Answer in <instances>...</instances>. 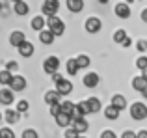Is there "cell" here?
I'll list each match as a JSON object with an SVG mask.
<instances>
[{
  "label": "cell",
  "instance_id": "cell-1",
  "mask_svg": "<svg viewBox=\"0 0 147 138\" xmlns=\"http://www.w3.org/2000/svg\"><path fill=\"white\" fill-rule=\"evenodd\" d=\"M47 24H49V30L54 34V37H56V36H61V34L65 32V24L61 22V19L58 17V15L47 17Z\"/></svg>",
  "mask_w": 147,
  "mask_h": 138
},
{
  "label": "cell",
  "instance_id": "cell-2",
  "mask_svg": "<svg viewBox=\"0 0 147 138\" xmlns=\"http://www.w3.org/2000/svg\"><path fill=\"white\" fill-rule=\"evenodd\" d=\"M130 116H132V120L136 121H142L147 118V106L144 103H134L132 106H130Z\"/></svg>",
  "mask_w": 147,
  "mask_h": 138
},
{
  "label": "cell",
  "instance_id": "cell-3",
  "mask_svg": "<svg viewBox=\"0 0 147 138\" xmlns=\"http://www.w3.org/2000/svg\"><path fill=\"white\" fill-rule=\"evenodd\" d=\"M58 67H60V60H58L56 56H49V58L43 62V69H45V73H49V75L58 73Z\"/></svg>",
  "mask_w": 147,
  "mask_h": 138
},
{
  "label": "cell",
  "instance_id": "cell-4",
  "mask_svg": "<svg viewBox=\"0 0 147 138\" xmlns=\"http://www.w3.org/2000/svg\"><path fill=\"white\" fill-rule=\"evenodd\" d=\"M41 9H43V13L47 15V17H52V15H56V11L60 9V2H58V0H45Z\"/></svg>",
  "mask_w": 147,
  "mask_h": 138
},
{
  "label": "cell",
  "instance_id": "cell-5",
  "mask_svg": "<svg viewBox=\"0 0 147 138\" xmlns=\"http://www.w3.org/2000/svg\"><path fill=\"white\" fill-rule=\"evenodd\" d=\"M26 88V78L21 75H13L11 78V84H9V90L11 91H22Z\"/></svg>",
  "mask_w": 147,
  "mask_h": 138
},
{
  "label": "cell",
  "instance_id": "cell-6",
  "mask_svg": "<svg viewBox=\"0 0 147 138\" xmlns=\"http://www.w3.org/2000/svg\"><path fill=\"white\" fill-rule=\"evenodd\" d=\"M71 125H73V129H75L78 135H82V133H86L88 131V121L84 120V118H73V121H71Z\"/></svg>",
  "mask_w": 147,
  "mask_h": 138
},
{
  "label": "cell",
  "instance_id": "cell-7",
  "mask_svg": "<svg viewBox=\"0 0 147 138\" xmlns=\"http://www.w3.org/2000/svg\"><path fill=\"white\" fill-rule=\"evenodd\" d=\"M100 26H102V22H100V19H97V17H90L86 21V30L90 34H97L100 30Z\"/></svg>",
  "mask_w": 147,
  "mask_h": 138
},
{
  "label": "cell",
  "instance_id": "cell-8",
  "mask_svg": "<svg viewBox=\"0 0 147 138\" xmlns=\"http://www.w3.org/2000/svg\"><path fill=\"white\" fill-rule=\"evenodd\" d=\"M24 34L21 32V30H15V32H11L9 36V45H13V47H21L22 43H24Z\"/></svg>",
  "mask_w": 147,
  "mask_h": 138
},
{
  "label": "cell",
  "instance_id": "cell-9",
  "mask_svg": "<svg viewBox=\"0 0 147 138\" xmlns=\"http://www.w3.org/2000/svg\"><path fill=\"white\" fill-rule=\"evenodd\" d=\"M115 15H117L119 19H129L130 17V7H129V4L119 2L117 6H115Z\"/></svg>",
  "mask_w": 147,
  "mask_h": 138
},
{
  "label": "cell",
  "instance_id": "cell-10",
  "mask_svg": "<svg viewBox=\"0 0 147 138\" xmlns=\"http://www.w3.org/2000/svg\"><path fill=\"white\" fill-rule=\"evenodd\" d=\"M56 91H58L60 95H69V93L73 91V84L69 82V80H65V78H63L61 82H58V84H56Z\"/></svg>",
  "mask_w": 147,
  "mask_h": 138
},
{
  "label": "cell",
  "instance_id": "cell-11",
  "mask_svg": "<svg viewBox=\"0 0 147 138\" xmlns=\"http://www.w3.org/2000/svg\"><path fill=\"white\" fill-rule=\"evenodd\" d=\"M84 86L86 88H95L99 84V75L97 73H88V75H84Z\"/></svg>",
  "mask_w": 147,
  "mask_h": 138
},
{
  "label": "cell",
  "instance_id": "cell-12",
  "mask_svg": "<svg viewBox=\"0 0 147 138\" xmlns=\"http://www.w3.org/2000/svg\"><path fill=\"white\" fill-rule=\"evenodd\" d=\"M4 120H6L7 123L13 125V123H17V121L21 120V114H19L17 110H13V108H7L6 112H4Z\"/></svg>",
  "mask_w": 147,
  "mask_h": 138
},
{
  "label": "cell",
  "instance_id": "cell-13",
  "mask_svg": "<svg viewBox=\"0 0 147 138\" xmlns=\"http://www.w3.org/2000/svg\"><path fill=\"white\" fill-rule=\"evenodd\" d=\"M0 105H13V91L11 90H0Z\"/></svg>",
  "mask_w": 147,
  "mask_h": 138
},
{
  "label": "cell",
  "instance_id": "cell-14",
  "mask_svg": "<svg viewBox=\"0 0 147 138\" xmlns=\"http://www.w3.org/2000/svg\"><path fill=\"white\" fill-rule=\"evenodd\" d=\"M60 97L61 95L58 93L56 90H50V91H47V95H45V103H47V105H60Z\"/></svg>",
  "mask_w": 147,
  "mask_h": 138
},
{
  "label": "cell",
  "instance_id": "cell-15",
  "mask_svg": "<svg viewBox=\"0 0 147 138\" xmlns=\"http://www.w3.org/2000/svg\"><path fill=\"white\" fill-rule=\"evenodd\" d=\"M86 114H90V110H88V105H86V101H80V103H76V105H75V116H73V118H84Z\"/></svg>",
  "mask_w": 147,
  "mask_h": 138
},
{
  "label": "cell",
  "instance_id": "cell-16",
  "mask_svg": "<svg viewBox=\"0 0 147 138\" xmlns=\"http://www.w3.org/2000/svg\"><path fill=\"white\" fill-rule=\"evenodd\" d=\"M60 110H61V114H67V116H75V103H71V101H61L60 103Z\"/></svg>",
  "mask_w": 147,
  "mask_h": 138
},
{
  "label": "cell",
  "instance_id": "cell-17",
  "mask_svg": "<svg viewBox=\"0 0 147 138\" xmlns=\"http://www.w3.org/2000/svg\"><path fill=\"white\" fill-rule=\"evenodd\" d=\"M17 49H19V52H21V56H24V58H28V56L34 54V45L30 43V41H24V43Z\"/></svg>",
  "mask_w": 147,
  "mask_h": 138
},
{
  "label": "cell",
  "instance_id": "cell-18",
  "mask_svg": "<svg viewBox=\"0 0 147 138\" xmlns=\"http://www.w3.org/2000/svg\"><path fill=\"white\" fill-rule=\"evenodd\" d=\"M112 106H115V108L121 112L123 108H127V99L123 97V95H114V97H112Z\"/></svg>",
  "mask_w": 147,
  "mask_h": 138
},
{
  "label": "cell",
  "instance_id": "cell-19",
  "mask_svg": "<svg viewBox=\"0 0 147 138\" xmlns=\"http://www.w3.org/2000/svg\"><path fill=\"white\" fill-rule=\"evenodd\" d=\"M67 7L73 13H78L84 9V0H67Z\"/></svg>",
  "mask_w": 147,
  "mask_h": 138
},
{
  "label": "cell",
  "instance_id": "cell-20",
  "mask_svg": "<svg viewBox=\"0 0 147 138\" xmlns=\"http://www.w3.org/2000/svg\"><path fill=\"white\" fill-rule=\"evenodd\" d=\"M86 105H88V110H90V114H95V112H99L100 110V101L97 97H90L86 101Z\"/></svg>",
  "mask_w": 147,
  "mask_h": 138
},
{
  "label": "cell",
  "instance_id": "cell-21",
  "mask_svg": "<svg viewBox=\"0 0 147 138\" xmlns=\"http://www.w3.org/2000/svg\"><path fill=\"white\" fill-rule=\"evenodd\" d=\"M71 121H73V118L71 116H67V114H58L56 116V123L60 125V127H69V125H71Z\"/></svg>",
  "mask_w": 147,
  "mask_h": 138
},
{
  "label": "cell",
  "instance_id": "cell-22",
  "mask_svg": "<svg viewBox=\"0 0 147 138\" xmlns=\"http://www.w3.org/2000/svg\"><path fill=\"white\" fill-rule=\"evenodd\" d=\"M145 86H147V82L144 80V76H142V75H138V76H134V78H132V88H134V90L144 91Z\"/></svg>",
  "mask_w": 147,
  "mask_h": 138
},
{
  "label": "cell",
  "instance_id": "cell-23",
  "mask_svg": "<svg viewBox=\"0 0 147 138\" xmlns=\"http://www.w3.org/2000/svg\"><path fill=\"white\" fill-rule=\"evenodd\" d=\"M45 24H47V21H45L41 15H37V17L32 19V28H34V30H39V32H43Z\"/></svg>",
  "mask_w": 147,
  "mask_h": 138
},
{
  "label": "cell",
  "instance_id": "cell-24",
  "mask_svg": "<svg viewBox=\"0 0 147 138\" xmlns=\"http://www.w3.org/2000/svg\"><path fill=\"white\" fill-rule=\"evenodd\" d=\"M104 116H106V120H112V121H114V120H117V118H119V110L117 108H115V106H106V110H104Z\"/></svg>",
  "mask_w": 147,
  "mask_h": 138
},
{
  "label": "cell",
  "instance_id": "cell-25",
  "mask_svg": "<svg viewBox=\"0 0 147 138\" xmlns=\"http://www.w3.org/2000/svg\"><path fill=\"white\" fill-rule=\"evenodd\" d=\"M13 11H15L17 15H21V17H22V15L28 13V4H26L24 0H22V2H17V4L13 6Z\"/></svg>",
  "mask_w": 147,
  "mask_h": 138
},
{
  "label": "cell",
  "instance_id": "cell-26",
  "mask_svg": "<svg viewBox=\"0 0 147 138\" xmlns=\"http://www.w3.org/2000/svg\"><path fill=\"white\" fill-rule=\"evenodd\" d=\"M39 39H41V43H45V45H50L54 41V34L50 32V30H43V32L39 34Z\"/></svg>",
  "mask_w": 147,
  "mask_h": 138
},
{
  "label": "cell",
  "instance_id": "cell-27",
  "mask_svg": "<svg viewBox=\"0 0 147 138\" xmlns=\"http://www.w3.org/2000/svg\"><path fill=\"white\" fill-rule=\"evenodd\" d=\"M11 78H13V75H11L9 71H6V69H4V71H0V84H2V86H9V84H11Z\"/></svg>",
  "mask_w": 147,
  "mask_h": 138
},
{
  "label": "cell",
  "instance_id": "cell-28",
  "mask_svg": "<svg viewBox=\"0 0 147 138\" xmlns=\"http://www.w3.org/2000/svg\"><path fill=\"white\" fill-rule=\"evenodd\" d=\"M65 69H67V75H76V73H78V66H76V60H75V58L67 60V66H65Z\"/></svg>",
  "mask_w": 147,
  "mask_h": 138
},
{
  "label": "cell",
  "instance_id": "cell-29",
  "mask_svg": "<svg viewBox=\"0 0 147 138\" xmlns=\"http://www.w3.org/2000/svg\"><path fill=\"white\" fill-rule=\"evenodd\" d=\"M127 37H129V36H127V32H125V30H123V28L115 30V34H114V41H115V43H119V45H121L123 41L127 39Z\"/></svg>",
  "mask_w": 147,
  "mask_h": 138
},
{
  "label": "cell",
  "instance_id": "cell-30",
  "mask_svg": "<svg viewBox=\"0 0 147 138\" xmlns=\"http://www.w3.org/2000/svg\"><path fill=\"white\" fill-rule=\"evenodd\" d=\"M76 66H78V69H82V67H88L90 66V58H88L86 54H80V56H76Z\"/></svg>",
  "mask_w": 147,
  "mask_h": 138
},
{
  "label": "cell",
  "instance_id": "cell-31",
  "mask_svg": "<svg viewBox=\"0 0 147 138\" xmlns=\"http://www.w3.org/2000/svg\"><path fill=\"white\" fill-rule=\"evenodd\" d=\"M0 138H15V133L11 129L4 127V129H0Z\"/></svg>",
  "mask_w": 147,
  "mask_h": 138
},
{
  "label": "cell",
  "instance_id": "cell-32",
  "mask_svg": "<svg viewBox=\"0 0 147 138\" xmlns=\"http://www.w3.org/2000/svg\"><path fill=\"white\" fill-rule=\"evenodd\" d=\"M136 67L142 69V71H144V69H147V56H140V58L136 60Z\"/></svg>",
  "mask_w": 147,
  "mask_h": 138
},
{
  "label": "cell",
  "instance_id": "cell-33",
  "mask_svg": "<svg viewBox=\"0 0 147 138\" xmlns=\"http://www.w3.org/2000/svg\"><path fill=\"white\" fill-rule=\"evenodd\" d=\"M26 110H28V101H24V99H22V101H19L17 103V112L21 114V112H26Z\"/></svg>",
  "mask_w": 147,
  "mask_h": 138
},
{
  "label": "cell",
  "instance_id": "cell-34",
  "mask_svg": "<svg viewBox=\"0 0 147 138\" xmlns=\"http://www.w3.org/2000/svg\"><path fill=\"white\" fill-rule=\"evenodd\" d=\"M22 138H39V136H37V133L34 131V129H26V131L22 133Z\"/></svg>",
  "mask_w": 147,
  "mask_h": 138
},
{
  "label": "cell",
  "instance_id": "cell-35",
  "mask_svg": "<svg viewBox=\"0 0 147 138\" xmlns=\"http://www.w3.org/2000/svg\"><path fill=\"white\" fill-rule=\"evenodd\" d=\"M78 136L80 135L75 131V129H67V131H65V138H78Z\"/></svg>",
  "mask_w": 147,
  "mask_h": 138
},
{
  "label": "cell",
  "instance_id": "cell-36",
  "mask_svg": "<svg viewBox=\"0 0 147 138\" xmlns=\"http://www.w3.org/2000/svg\"><path fill=\"white\" fill-rule=\"evenodd\" d=\"M17 69H19V66H17V62H7L6 64V71H17Z\"/></svg>",
  "mask_w": 147,
  "mask_h": 138
},
{
  "label": "cell",
  "instance_id": "cell-37",
  "mask_svg": "<svg viewBox=\"0 0 147 138\" xmlns=\"http://www.w3.org/2000/svg\"><path fill=\"white\" fill-rule=\"evenodd\" d=\"M138 51H140V52L147 51V39H140V41H138Z\"/></svg>",
  "mask_w": 147,
  "mask_h": 138
},
{
  "label": "cell",
  "instance_id": "cell-38",
  "mask_svg": "<svg viewBox=\"0 0 147 138\" xmlns=\"http://www.w3.org/2000/svg\"><path fill=\"white\" fill-rule=\"evenodd\" d=\"M60 112H61V110H60V105H52V106H50V114H52L54 118H56Z\"/></svg>",
  "mask_w": 147,
  "mask_h": 138
},
{
  "label": "cell",
  "instance_id": "cell-39",
  "mask_svg": "<svg viewBox=\"0 0 147 138\" xmlns=\"http://www.w3.org/2000/svg\"><path fill=\"white\" fill-rule=\"evenodd\" d=\"M100 138H117V136H115V133H114V131H102Z\"/></svg>",
  "mask_w": 147,
  "mask_h": 138
},
{
  "label": "cell",
  "instance_id": "cell-40",
  "mask_svg": "<svg viewBox=\"0 0 147 138\" xmlns=\"http://www.w3.org/2000/svg\"><path fill=\"white\" fill-rule=\"evenodd\" d=\"M121 138H136V133H134V131H125L121 135Z\"/></svg>",
  "mask_w": 147,
  "mask_h": 138
},
{
  "label": "cell",
  "instance_id": "cell-41",
  "mask_svg": "<svg viewBox=\"0 0 147 138\" xmlns=\"http://www.w3.org/2000/svg\"><path fill=\"white\" fill-rule=\"evenodd\" d=\"M52 80L58 84V82H61V80H63V76H61L60 73H54V75H52Z\"/></svg>",
  "mask_w": 147,
  "mask_h": 138
},
{
  "label": "cell",
  "instance_id": "cell-42",
  "mask_svg": "<svg viewBox=\"0 0 147 138\" xmlns=\"http://www.w3.org/2000/svg\"><path fill=\"white\" fill-rule=\"evenodd\" d=\"M121 45H123V47H130V45H132V39H130V37H127V39L123 41Z\"/></svg>",
  "mask_w": 147,
  "mask_h": 138
},
{
  "label": "cell",
  "instance_id": "cell-43",
  "mask_svg": "<svg viewBox=\"0 0 147 138\" xmlns=\"http://www.w3.org/2000/svg\"><path fill=\"white\" fill-rule=\"evenodd\" d=\"M136 138H147V131H140V133H136Z\"/></svg>",
  "mask_w": 147,
  "mask_h": 138
},
{
  "label": "cell",
  "instance_id": "cell-44",
  "mask_svg": "<svg viewBox=\"0 0 147 138\" xmlns=\"http://www.w3.org/2000/svg\"><path fill=\"white\" fill-rule=\"evenodd\" d=\"M142 21H144V22H147V7H145L144 11H142Z\"/></svg>",
  "mask_w": 147,
  "mask_h": 138
},
{
  "label": "cell",
  "instance_id": "cell-45",
  "mask_svg": "<svg viewBox=\"0 0 147 138\" xmlns=\"http://www.w3.org/2000/svg\"><path fill=\"white\" fill-rule=\"evenodd\" d=\"M142 76H144V80L147 82V69H144V71H142Z\"/></svg>",
  "mask_w": 147,
  "mask_h": 138
},
{
  "label": "cell",
  "instance_id": "cell-46",
  "mask_svg": "<svg viewBox=\"0 0 147 138\" xmlns=\"http://www.w3.org/2000/svg\"><path fill=\"white\" fill-rule=\"evenodd\" d=\"M142 93H144V97H147V86H145V90L142 91Z\"/></svg>",
  "mask_w": 147,
  "mask_h": 138
},
{
  "label": "cell",
  "instance_id": "cell-47",
  "mask_svg": "<svg viewBox=\"0 0 147 138\" xmlns=\"http://www.w3.org/2000/svg\"><path fill=\"white\" fill-rule=\"evenodd\" d=\"M99 2H100V4H108V0H99Z\"/></svg>",
  "mask_w": 147,
  "mask_h": 138
},
{
  "label": "cell",
  "instance_id": "cell-48",
  "mask_svg": "<svg viewBox=\"0 0 147 138\" xmlns=\"http://www.w3.org/2000/svg\"><path fill=\"white\" fill-rule=\"evenodd\" d=\"M130 2H134V0H125V4H130Z\"/></svg>",
  "mask_w": 147,
  "mask_h": 138
},
{
  "label": "cell",
  "instance_id": "cell-49",
  "mask_svg": "<svg viewBox=\"0 0 147 138\" xmlns=\"http://www.w3.org/2000/svg\"><path fill=\"white\" fill-rule=\"evenodd\" d=\"M13 2H15V4H17V2H22V0H13Z\"/></svg>",
  "mask_w": 147,
  "mask_h": 138
},
{
  "label": "cell",
  "instance_id": "cell-50",
  "mask_svg": "<svg viewBox=\"0 0 147 138\" xmlns=\"http://www.w3.org/2000/svg\"><path fill=\"white\" fill-rule=\"evenodd\" d=\"M0 9H2V0H0Z\"/></svg>",
  "mask_w": 147,
  "mask_h": 138
},
{
  "label": "cell",
  "instance_id": "cell-51",
  "mask_svg": "<svg viewBox=\"0 0 147 138\" xmlns=\"http://www.w3.org/2000/svg\"><path fill=\"white\" fill-rule=\"evenodd\" d=\"M78 138H86V136H82V135H80V136H78Z\"/></svg>",
  "mask_w": 147,
  "mask_h": 138
},
{
  "label": "cell",
  "instance_id": "cell-52",
  "mask_svg": "<svg viewBox=\"0 0 147 138\" xmlns=\"http://www.w3.org/2000/svg\"><path fill=\"white\" fill-rule=\"evenodd\" d=\"M0 120H2V114H0Z\"/></svg>",
  "mask_w": 147,
  "mask_h": 138
}]
</instances>
